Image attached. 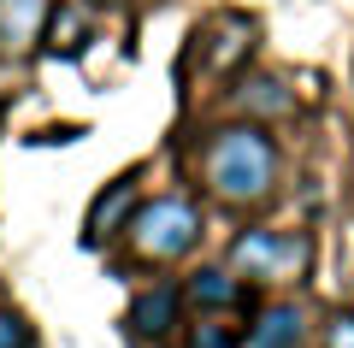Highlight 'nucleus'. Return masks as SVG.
Masks as SVG:
<instances>
[{
  "label": "nucleus",
  "mask_w": 354,
  "mask_h": 348,
  "mask_svg": "<svg viewBox=\"0 0 354 348\" xmlns=\"http://www.w3.org/2000/svg\"><path fill=\"white\" fill-rule=\"evenodd\" d=\"M201 177L207 195L225 207H260L278 189V142L260 125H225L201 148Z\"/></svg>",
  "instance_id": "f257e3e1"
},
{
  "label": "nucleus",
  "mask_w": 354,
  "mask_h": 348,
  "mask_svg": "<svg viewBox=\"0 0 354 348\" xmlns=\"http://www.w3.org/2000/svg\"><path fill=\"white\" fill-rule=\"evenodd\" d=\"M124 237H130V248H136V260L171 266V260H183V254L201 242V207H195V201H183V195L142 201V207L130 212Z\"/></svg>",
  "instance_id": "f03ea898"
},
{
  "label": "nucleus",
  "mask_w": 354,
  "mask_h": 348,
  "mask_svg": "<svg viewBox=\"0 0 354 348\" xmlns=\"http://www.w3.org/2000/svg\"><path fill=\"white\" fill-rule=\"evenodd\" d=\"M307 260H313V242L295 230H242L230 242V272L242 284H290L307 272Z\"/></svg>",
  "instance_id": "7ed1b4c3"
},
{
  "label": "nucleus",
  "mask_w": 354,
  "mask_h": 348,
  "mask_svg": "<svg viewBox=\"0 0 354 348\" xmlns=\"http://www.w3.org/2000/svg\"><path fill=\"white\" fill-rule=\"evenodd\" d=\"M171 324H183V289L177 284H153L130 301V331L136 336H165Z\"/></svg>",
  "instance_id": "20e7f679"
},
{
  "label": "nucleus",
  "mask_w": 354,
  "mask_h": 348,
  "mask_svg": "<svg viewBox=\"0 0 354 348\" xmlns=\"http://www.w3.org/2000/svg\"><path fill=\"white\" fill-rule=\"evenodd\" d=\"M48 0H0V53H30L48 24Z\"/></svg>",
  "instance_id": "39448f33"
},
{
  "label": "nucleus",
  "mask_w": 354,
  "mask_h": 348,
  "mask_svg": "<svg viewBox=\"0 0 354 348\" xmlns=\"http://www.w3.org/2000/svg\"><path fill=\"white\" fill-rule=\"evenodd\" d=\"M248 348H301V307L295 301L260 307L254 324H248Z\"/></svg>",
  "instance_id": "423d86ee"
},
{
  "label": "nucleus",
  "mask_w": 354,
  "mask_h": 348,
  "mask_svg": "<svg viewBox=\"0 0 354 348\" xmlns=\"http://www.w3.org/2000/svg\"><path fill=\"white\" fill-rule=\"evenodd\" d=\"M136 207H142V201H136V183H130V177H118V183L106 189V195H95V207H88V242L118 237Z\"/></svg>",
  "instance_id": "0eeeda50"
},
{
  "label": "nucleus",
  "mask_w": 354,
  "mask_h": 348,
  "mask_svg": "<svg viewBox=\"0 0 354 348\" xmlns=\"http://www.w3.org/2000/svg\"><path fill=\"white\" fill-rule=\"evenodd\" d=\"M183 295H189L195 307H207V313H225V307H242V301H248V284H242L236 272H218V266H207V272L189 277V289H183Z\"/></svg>",
  "instance_id": "6e6552de"
},
{
  "label": "nucleus",
  "mask_w": 354,
  "mask_h": 348,
  "mask_svg": "<svg viewBox=\"0 0 354 348\" xmlns=\"http://www.w3.org/2000/svg\"><path fill=\"white\" fill-rule=\"evenodd\" d=\"M41 30H48V48L53 53H83V42H88V18L77 12V6H53Z\"/></svg>",
  "instance_id": "1a4fd4ad"
},
{
  "label": "nucleus",
  "mask_w": 354,
  "mask_h": 348,
  "mask_svg": "<svg viewBox=\"0 0 354 348\" xmlns=\"http://www.w3.org/2000/svg\"><path fill=\"white\" fill-rule=\"evenodd\" d=\"M242 107H254V112H290V95H283L278 77H254V83H242Z\"/></svg>",
  "instance_id": "9d476101"
},
{
  "label": "nucleus",
  "mask_w": 354,
  "mask_h": 348,
  "mask_svg": "<svg viewBox=\"0 0 354 348\" xmlns=\"http://www.w3.org/2000/svg\"><path fill=\"white\" fill-rule=\"evenodd\" d=\"M189 348H242V336L230 331L225 319H201V324L189 331Z\"/></svg>",
  "instance_id": "9b49d317"
},
{
  "label": "nucleus",
  "mask_w": 354,
  "mask_h": 348,
  "mask_svg": "<svg viewBox=\"0 0 354 348\" xmlns=\"http://www.w3.org/2000/svg\"><path fill=\"white\" fill-rule=\"evenodd\" d=\"M0 348H30V324L18 313H0Z\"/></svg>",
  "instance_id": "f8f14e48"
},
{
  "label": "nucleus",
  "mask_w": 354,
  "mask_h": 348,
  "mask_svg": "<svg viewBox=\"0 0 354 348\" xmlns=\"http://www.w3.org/2000/svg\"><path fill=\"white\" fill-rule=\"evenodd\" d=\"M325 348H354V313H337V319H330Z\"/></svg>",
  "instance_id": "ddd939ff"
}]
</instances>
